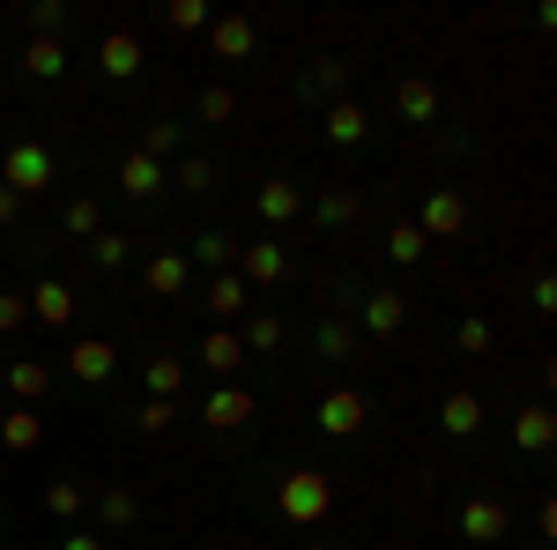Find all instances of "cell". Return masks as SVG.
Returning <instances> with one entry per match:
<instances>
[{"mask_svg": "<svg viewBox=\"0 0 557 550\" xmlns=\"http://www.w3.org/2000/svg\"><path fill=\"white\" fill-rule=\"evenodd\" d=\"M327 506H335V476H320V468H290V476L275 484V513L298 521V528H320Z\"/></svg>", "mask_w": 557, "mask_h": 550, "instance_id": "obj_1", "label": "cell"}, {"mask_svg": "<svg viewBox=\"0 0 557 550\" xmlns=\"http://www.w3.org/2000/svg\"><path fill=\"white\" fill-rule=\"evenodd\" d=\"M0 186L23 201V194H45L52 186V149H38V142H15L8 157H0Z\"/></svg>", "mask_w": 557, "mask_h": 550, "instance_id": "obj_2", "label": "cell"}, {"mask_svg": "<svg viewBox=\"0 0 557 550\" xmlns=\"http://www.w3.org/2000/svg\"><path fill=\"white\" fill-rule=\"evenodd\" d=\"M454 536H461V543H506V536H513V506H506V499H461Z\"/></svg>", "mask_w": 557, "mask_h": 550, "instance_id": "obj_3", "label": "cell"}, {"mask_svg": "<svg viewBox=\"0 0 557 550\" xmlns=\"http://www.w3.org/2000/svg\"><path fill=\"white\" fill-rule=\"evenodd\" d=\"M283 276H290V246L283 239H246L238 246V283L246 291H275Z\"/></svg>", "mask_w": 557, "mask_h": 550, "instance_id": "obj_4", "label": "cell"}, {"mask_svg": "<svg viewBox=\"0 0 557 550\" xmlns=\"http://www.w3.org/2000/svg\"><path fill=\"white\" fill-rule=\"evenodd\" d=\"M312 424H320L327 439H357V431L372 424V410H364V394H357V387H327V394H320V410H312Z\"/></svg>", "mask_w": 557, "mask_h": 550, "instance_id": "obj_5", "label": "cell"}, {"mask_svg": "<svg viewBox=\"0 0 557 550\" xmlns=\"http://www.w3.org/2000/svg\"><path fill=\"white\" fill-rule=\"evenodd\" d=\"M409 223H417L424 239H461V231H469V201H461L454 186H431V194H424V209L409 216Z\"/></svg>", "mask_w": 557, "mask_h": 550, "instance_id": "obj_6", "label": "cell"}, {"mask_svg": "<svg viewBox=\"0 0 557 550\" xmlns=\"http://www.w3.org/2000/svg\"><path fill=\"white\" fill-rule=\"evenodd\" d=\"M141 60H149V52H141V30H127V23H112V30L97 38V68H104L112 83H134Z\"/></svg>", "mask_w": 557, "mask_h": 550, "instance_id": "obj_7", "label": "cell"}, {"mask_svg": "<svg viewBox=\"0 0 557 550\" xmlns=\"http://www.w3.org/2000/svg\"><path fill=\"white\" fill-rule=\"evenodd\" d=\"M401 320H409V297L401 291H357V328H364L372 342L401 335Z\"/></svg>", "mask_w": 557, "mask_h": 550, "instance_id": "obj_8", "label": "cell"}, {"mask_svg": "<svg viewBox=\"0 0 557 550\" xmlns=\"http://www.w3.org/2000/svg\"><path fill=\"white\" fill-rule=\"evenodd\" d=\"M112 372H120V350H112L104 335H83L75 350H67V380H83V387H104Z\"/></svg>", "mask_w": 557, "mask_h": 550, "instance_id": "obj_9", "label": "cell"}, {"mask_svg": "<svg viewBox=\"0 0 557 550\" xmlns=\"http://www.w3.org/2000/svg\"><path fill=\"white\" fill-rule=\"evenodd\" d=\"M164 186H172V171L157 164V157H141V149L120 157V194L127 201H164Z\"/></svg>", "mask_w": 557, "mask_h": 550, "instance_id": "obj_10", "label": "cell"}, {"mask_svg": "<svg viewBox=\"0 0 557 550\" xmlns=\"http://www.w3.org/2000/svg\"><path fill=\"white\" fill-rule=\"evenodd\" d=\"M201 417H209V431H238V424L253 417V387L215 380V387H209V402H201Z\"/></svg>", "mask_w": 557, "mask_h": 550, "instance_id": "obj_11", "label": "cell"}, {"mask_svg": "<svg viewBox=\"0 0 557 550\" xmlns=\"http://www.w3.org/2000/svg\"><path fill=\"white\" fill-rule=\"evenodd\" d=\"M141 283H149V297H186L194 268H186V254H178V246H157V254L141 260Z\"/></svg>", "mask_w": 557, "mask_h": 550, "instance_id": "obj_12", "label": "cell"}, {"mask_svg": "<svg viewBox=\"0 0 557 550\" xmlns=\"http://www.w3.org/2000/svg\"><path fill=\"white\" fill-rule=\"evenodd\" d=\"M320 127H327L335 149H364V142H372V112H364V105H349V97H335V105L320 112Z\"/></svg>", "mask_w": 557, "mask_h": 550, "instance_id": "obj_13", "label": "cell"}, {"mask_svg": "<svg viewBox=\"0 0 557 550\" xmlns=\"http://www.w3.org/2000/svg\"><path fill=\"white\" fill-rule=\"evenodd\" d=\"M253 209L268 216V223H275V231H283V223H298V216H305V186H298V179H260Z\"/></svg>", "mask_w": 557, "mask_h": 550, "instance_id": "obj_14", "label": "cell"}, {"mask_svg": "<svg viewBox=\"0 0 557 550\" xmlns=\"http://www.w3.org/2000/svg\"><path fill=\"white\" fill-rule=\"evenodd\" d=\"M209 45H215V60H253V15H209Z\"/></svg>", "mask_w": 557, "mask_h": 550, "instance_id": "obj_15", "label": "cell"}, {"mask_svg": "<svg viewBox=\"0 0 557 550\" xmlns=\"http://www.w3.org/2000/svg\"><path fill=\"white\" fill-rule=\"evenodd\" d=\"M394 112H401L409 127H431V120H438V83H431V75H401V83H394Z\"/></svg>", "mask_w": 557, "mask_h": 550, "instance_id": "obj_16", "label": "cell"}, {"mask_svg": "<svg viewBox=\"0 0 557 550\" xmlns=\"http://www.w3.org/2000/svg\"><path fill=\"white\" fill-rule=\"evenodd\" d=\"M305 209H312L320 231H349V223L364 216V201H357V186H327V194H320V201H305Z\"/></svg>", "mask_w": 557, "mask_h": 550, "instance_id": "obj_17", "label": "cell"}, {"mask_svg": "<svg viewBox=\"0 0 557 550\" xmlns=\"http://www.w3.org/2000/svg\"><path fill=\"white\" fill-rule=\"evenodd\" d=\"M312 350H320L327 365H343V357H357V328H349L343 313H320V320H312Z\"/></svg>", "mask_w": 557, "mask_h": 550, "instance_id": "obj_18", "label": "cell"}, {"mask_svg": "<svg viewBox=\"0 0 557 550\" xmlns=\"http://www.w3.org/2000/svg\"><path fill=\"white\" fill-rule=\"evenodd\" d=\"M8 387H15L23 410H38L45 394H52V365H45V357H15V365H8Z\"/></svg>", "mask_w": 557, "mask_h": 550, "instance_id": "obj_19", "label": "cell"}, {"mask_svg": "<svg viewBox=\"0 0 557 550\" xmlns=\"http://www.w3.org/2000/svg\"><path fill=\"white\" fill-rule=\"evenodd\" d=\"M438 424H446V439H475V431H483V402H475L469 387H454V394L438 402Z\"/></svg>", "mask_w": 557, "mask_h": 550, "instance_id": "obj_20", "label": "cell"}, {"mask_svg": "<svg viewBox=\"0 0 557 550\" xmlns=\"http://www.w3.org/2000/svg\"><path fill=\"white\" fill-rule=\"evenodd\" d=\"M550 439H557L550 402H535V410H520V417H513V447H520V454H550Z\"/></svg>", "mask_w": 557, "mask_h": 550, "instance_id": "obj_21", "label": "cell"}, {"mask_svg": "<svg viewBox=\"0 0 557 550\" xmlns=\"http://www.w3.org/2000/svg\"><path fill=\"white\" fill-rule=\"evenodd\" d=\"M201 365H209L215 380H231V372L246 365V342H238V328H209V342H201Z\"/></svg>", "mask_w": 557, "mask_h": 550, "instance_id": "obj_22", "label": "cell"}, {"mask_svg": "<svg viewBox=\"0 0 557 550\" xmlns=\"http://www.w3.org/2000/svg\"><path fill=\"white\" fill-rule=\"evenodd\" d=\"M30 320H45V328H67V320H75V291L45 276L38 291H30Z\"/></svg>", "mask_w": 557, "mask_h": 550, "instance_id": "obj_23", "label": "cell"}, {"mask_svg": "<svg viewBox=\"0 0 557 550\" xmlns=\"http://www.w3.org/2000/svg\"><path fill=\"white\" fill-rule=\"evenodd\" d=\"M231 260H238V239H231V231H194V246H186V268H215V276H223Z\"/></svg>", "mask_w": 557, "mask_h": 550, "instance_id": "obj_24", "label": "cell"}, {"mask_svg": "<svg viewBox=\"0 0 557 550\" xmlns=\"http://www.w3.org/2000/svg\"><path fill=\"white\" fill-rule=\"evenodd\" d=\"M38 439H45V417H38V410H23V402H15V410L0 417V447H8V454H30Z\"/></svg>", "mask_w": 557, "mask_h": 550, "instance_id": "obj_25", "label": "cell"}, {"mask_svg": "<svg viewBox=\"0 0 557 550\" xmlns=\"http://www.w3.org/2000/svg\"><path fill=\"white\" fill-rule=\"evenodd\" d=\"M209 313H215V320H238V313H253V291L238 283V268H223V276L209 283Z\"/></svg>", "mask_w": 557, "mask_h": 550, "instance_id": "obj_26", "label": "cell"}, {"mask_svg": "<svg viewBox=\"0 0 557 550\" xmlns=\"http://www.w3.org/2000/svg\"><path fill=\"white\" fill-rule=\"evenodd\" d=\"M283 335H290V328H283L275 313H246V328H238L246 357H275V350H283Z\"/></svg>", "mask_w": 557, "mask_h": 550, "instance_id": "obj_27", "label": "cell"}, {"mask_svg": "<svg viewBox=\"0 0 557 550\" xmlns=\"http://www.w3.org/2000/svg\"><path fill=\"white\" fill-rule=\"evenodd\" d=\"M343 83H349V60H335V52H327V60H312V75L298 83V97H327V105H335V97H343Z\"/></svg>", "mask_w": 557, "mask_h": 550, "instance_id": "obj_28", "label": "cell"}, {"mask_svg": "<svg viewBox=\"0 0 557 550\" xmlns=\"http://www.w3.org/2000/svg\"><path fill=\"white\" fill-rule=\"evenodd\" d=\"M141 157H157V164L186 157V127H178V120H149V127H141Z\"/></svg>", "mask_w": 557, "mask_h": 550, "instance_id": "obj_29", "label": "cell"}, {"mask_svg": "<svg viewBox=\"0 0 557 550\" xmlns=\"http://www.w3.org/2000/svg\"><path fill=\"white\" fill-rule=\"evenodd\" d=\"M141 380H149V402H178V387H186V357H149Z\"/></svg>", "mask_w": 557, "mask_h": 550, "instance_id": "obj_30", "label": "cell"}, {"mask_svg": "<svg viewBox=\"0 0 557 550\" xmlns=\"http://www.w3.org/2000/svg\"><path fill=\"white\" fill-rule=\"evenodd\" d=\"M164 171H172V186H178V194H209V186H215V164L201 157V149H186V157H172Z\"/></svg>", "mask_w": 557, "mask_h": 550, "instance_id": "obj_31", "label": "cell"}, {"mask_svg": "<svg viewBox=\"0 0 557 550\" xmlns=\"http://www.w3.org/2000/svg\"><path fill=\"white\" fill-rule=\"evenodd\" d=\"M23 68H30L38 83H60V75H67V45H60V38H30Z\"/></svg>", "mask_w": 557, "mask_h": 550, "instance_id": "obj_32", "label": "cell"}, {"mask_svg": "<svg viewBox=\"0 0 557 550\" xmlns=\"http://www.w3.org/2000/svg\"><path fill=\"white\" fill-rule=\"evenodd\" d=\"M97 521L104 528H134L141 521V499H134L127 484H112V491H97Z\"/></svg>", "mask_w": 557, "mask_h": 550, "instance_id": "obj_33", "label": "cell"}, {"mask_svg": "<svg viewBox=\"0 0 557 550\" xmlns=\"http://www.w3.org/2000/svg\"><path fill=\"white\" fill-rule=\"evenodd\" d=\"M386 254H394V268H417V260L431 254V239L417 223H394V231H386Z\"/></svg>", "mask_w": 557, "mask_h": 550, "instance_id": "obj_34", "label": "cell"}, {"mask_svg": "<svg viewBox=\"0 0 557 550\" xmlns=\"http://www.w3.org/2000/svg\"><path fill=\"white\" fill-rule=\"evenodd\" d=\"M89 260H97L104 276H120V268L134 260V239H120V231H97V239H89Z\"/></svg>", "mask_w": 557, "mask_h": 550, "instance_id": "obj_35", "label": "cell"}, {"mask_svg": "<svg viewBox=\"0 0 557 550\" xmlns=\"http://www.w3.org/2000/svg\"><path fill=\"white\" fill-rule=\"evenodd\" d=\"M60 223H67V239H83V246L104 231V216H97V201H89V194H75V201L60 209Z\"/></svg>", "mask_w": 557, "mask_h": 550, "instance_id": "obj_36", "label": "cell"}, {"mask_svg": "<svg viewBox=\"0 0 557 550\" xmlns=\"http://www.w3.org/2000/svg\"><path fill=\"white\" fill-rule=\"evenodd\" d=\"M83 484H67V476H60V484H45V513H52V521H75V513H83Z\"/></svg>", "mask_w": 557, "mask_h": 550, "instance_id": "obj_37", "label": "cell"}, {"mask_svg": "<svg viewBox=\"0 0 557 550\" xmlns=\"http://www.w3.org/2000/svg\"><path fill=\"white\" fill-rule=\"evenodd\" d=\"M172 424H178V402H141V410H134V431H141V439H164Z\"/></svg>", "mask_w": 557, "mask_h": 550, "instance_id": "obj_38", "label": "cell"}, {"mask_svg": "<svg viewBox=\"0 0 557 550\" xmlns=\"http://www.w3.org/2000/svg\"><path fill=\"white\" fill-rule=\"evenodd\" d=\"M194 112H201L209 127H223V120L238 112V97H231V89H223V83H209V89H201V97H194Z\"/></svg>", "mask_w": 557, "mask_h": 550, "instance_id": "obj_39", "label": "cell"}, {"mask_svg": "<svg viewBox=\"0 0 557 550\" xmlns=\"http://www.w3.org/2000/svg\"><path fill=\"white\" fill-rule=\"evenodd\" d=\"M67 23V0H30V38H60Z\"/></svg>", "mask_w": 557, "mask_h": 550, "instance_id": "obj_40", "label": "cell"}, {"mask_svg": "<svg viewBox=\"0 0 557 550\" xmlns=\"http://www.w3.org/2000/svg\"><path fill=\"white\" fill-rule=\"evenodd\" d=\"M164 23H172V30H209V0H172Z\"/></svg>", "mask_w": 557, "mask_h": 550, "instance_id": "obj_41", "label": "cell"}, {"mask_svg": "<svg viewBox=\"0 0 557 550\" xmlns=\"http://www.w3.org/2000/svg\"><path fill=\"white\" fill-rule=\"evenodd\" d=\"M454 342H461V350H469V357H483V350H491V320H461V328H454Z\"/></svg>", "mask_w": 557, "mask_h": 550, "instance_id": "obj_42", "label": "cell"}, {"mask_svg": "<svg viewBox=\"0 0 557 550\" xmlns=\"http://www.w3.org/2000/svg\"><path fill=\"white\" fill-rule=\"evenodd\" d=\"M23 320H30V297L0 291V335H8V328H23Z\"/></svg>", "mask_w": 557, "mask_h": 550, "instance_id": "obj_43", "label": "cell"}, {"mask_svg": "<svg viewBox=\"0 0 557 550\" xmlns=\"http://www.w3.org/2000/svg\"><path fill=\"white\" fill-rule=\"evenodd\" d=\"M528 305H535V313H557V283L550 276H535V297H528Z\"/></svg>", "mask_w": 557, "mask_h": 550, "instance_id": "obj_44", "label": "cell"}, {"mask_svg": "<svg viewBox=\"0 0 557 550\" xmlns=\"http://www.w3.org/2000/svg\"><path fill=\"white\" fill-rule=\"evenodd\" d=\"M60 550H104V536H89V528H75V536H60Z\"/></svg>", "mask_w": 557, "mask_h": 550, "instance_id": "obj_45", "label": "cell"}, {"mask_svg": "<svg viewBox=\"0 0 557 550\" xmlns=\"http://www.w3.org/2000/svg\"><path fill=\"white\" fill-rule=\"evenodd\" d=\"M15 216H23V201H15V194L0 186V223H15Z\"/></svg>", "mask_w": 557, "mask_h": 550, "instance_id": "obj_46", "label": "cell"}, {"mask_svg": "<svg viewBox=\"0 0 557 550\" xmlns=\"http://www.w3.org/2000/svg\"><path fill=\"white\" fill-rule=\"evenodd\" d=\"M305 550H335V543H305Z\"/></svg>", "mask_w": 557, "mask_h": 550, "instance_id": "obj_47", "label": "cell"}]
</instances>
